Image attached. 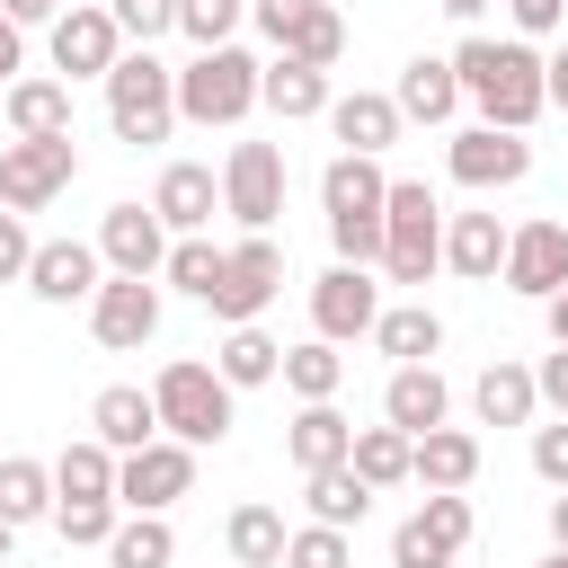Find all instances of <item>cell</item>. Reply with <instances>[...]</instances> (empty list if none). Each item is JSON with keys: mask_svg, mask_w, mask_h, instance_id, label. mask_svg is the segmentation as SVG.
I'll return each mask as SVG.
<instances>
[{"mask_svg": "<svg viewBox=\"0 0 568 568\" xmlns=\"http://www.w3.org/2000/svg\"><path fill=\"white\" fill-rule=\"evenodd\" d=\"M186 488H195V453H186V444H169V435L115 462V506H124V515H169Z\"/></svg>", "mask_w": 568, "mask_h": 568, "instance_id": "9c48e42d", "label": "cell"}, {"mask_svg": "<svg viewBox=\"0 0 568 568\" xmlns=\"http://www.w3.org/2000/svg\"><path fill=\"white\" fill-rule=\"evenodd\" d=\"M541 320H550V346H568V284H559V293L541 302Z\"/></svg>", "mask_w": 568, "mask_h": 568, "instance_id": "f5cc1de1", "label": "cell"}, {"mask_svg": "<svg viewBox=\"0 0 568 568\" xmlns=\"http://www.w3.org/2000/svg\"><path fill=\"white\" fill-rule=\"evenodd\" d=\"M302 497H311V524H328V532H355V524L373 515V488H364L346 462H337V470H311Z\"/></svg>", "mask_w": 568, "mask_h": 568, "instance_id": "d6a6232c", "label": "cell"}, {"mask_svg": "<svg viewBox=\"0 0 568 568\" xmlns=\"http://www.w3.org/2000/svg\"><path fill=\"white\" fill-rule=\"evenodd\" d=\"M115 524H124V506H115V497H62V506H53V532H62L71 550H106V532H115Z\"/></svg>", "mask_w": 568, "mask_h": 568, "instance_id": "f35d334b", "label": "cell"}, {"mask_svg": "<svg viewBox=\"0 0 568 568\" xmlns=\"http://www.w3.org/2000/svg\"><path fill=\"white\" fill-rule=\"evenodd\" d=\"M89 337H98L106 355L151 346V337H160V284H142V275H106V284L89 293Z\"/></svg>", "mask_w": 568, "mask_h": 568, "instance_id": "30bf717a", "label": "cell"}, {"mask_svg": "<svg viewBox=\"0 0 568 568\" xmlns=\"http://www.w3.org/2000/svg\"><path fill=\"white\" fill-rule=\"evenodd\" d=\"M275 382H284L302 408H311V399H337V382H346V355H337L328 337H302V346H284V373H275Z\"/></svg>", "mask_w": 568, "mask_h": 568, "instance_id": "836d02e7", "label": "cell"}, {"mask_svg": "<svg viewBox=\"0 0 568 568\" xmlns=\"http://www.w3.org/2000/svg\"><path fill=\"white\" fill-rule=\"evenodd\" d=\"M373 346H382L390 364H435V355H444V320H435L426 302H382Z\"/></svg>", "mask_w": 568, "mask_h": 568, "instance_id": "4316f807", "label": "cell"}, {"mask_svg": "<svg viewBox=\"0 0 568 568\" xmlns=\"http://www.w3.org/2000/svg\"><path fill=\"white\" fill-rule=\"evenodd\" d=\"M408 479H417L426 497H462V488L479 479V435H462V426L417 435V444H408Z\"/></svg>", "mask_w": 568, "mask_h": 568, "instance_id": "ffe728a7", "label": "cell"}, {"mask_svg": "<svg viewBox=\"0 0 568 568\" xmlns=\"http://www.w3.org/2000/svg\"><path fill=\"white\" fill-rule=\"evenodd\" d=\"M89 435L124 462V453H142V444H160V408H151V390L142 382H106L98 399H89Z\"/></svg>", "mask_w": 568, "mask_h": 568, "instance_id": "d6986e66", "label": "cell"}, {"mask_svg": "<svg viewBox=\"0 0 568 568\" xmlns=\"http://www.w3.org/2000/svg\"><path fill=\"white\" fill-rule=\"evenodd\" d=\"M399 106H390V89H355V98H328V133L355 151V160H382L390 142H399Z\"/></svg>", "mask_w": 568, "mask_h": 568, "instance_id": "603a6c76", "label": "cell"}, {"mask_svg": "<svg viewBox=\"0 0 568 568\" xmlns=\"http://www.w3.org/2000/svg\"><path fill=\"white\" fill-rule=\"evenodd\" d=\"M71 178H80L71 133H53V142H0V213H44Z\"/></svg>", "mask_w": 568, "mask_h": 568, "instance_id": "8992f818", "label": "cell"}, {"mask_svg": "<svg viewBox=\"0 0 568 568\" xmlns=\"http://www.w3.org/2000/svg\"><path fill=\"white\" fill-rule=\"evenodd\" d=\"M222 213L240 231H275L284 222V151L275 142H231V160H222Z\"/></svg>", "mask_w": 568, "mask_h": 568, "instance_id": "52a82bcc", "label": "cell"}, {"mask_svg": "<svg viewBox=\"0 0 568 568\" xmlns=\"http://www.w3.org/2000/svg\"><path fill=\"white\" fill-rule=\"evenodd\" d=\"M444 266L462 284H497L506 266V222L497 213H444Z\"/></svg>", "mask_w": 568, "mask_h": 568, "instance_id": "cb8c5ba5", "label": "cell"}, {"mask_svg": "<svg viewBox=\"0 0 568 568\" xmlns=\"http://www.w3.org/2000/svg\"><path fill=\"white\" fill-rule=\"evenodd\" d=\"M532 390H541V408H559V417H568V346H559V355H541Z\"/></svg>", "mask_w": 568, "mask_h": 568, "instance_id": "7dc6e473", "label": "cell"}, {"mask_svg": "<svg viewBox=\"0 0 568 568\" xmlns=\"http://www.w3.org/2000/svg\"><path fill=\"white\" fill-rule=\"evenodd\" d=\"M453 80L479 106V124L532 133V115H541V53L524 36H462L453 44Z\"/></svg>", "mask_w": 568, "mask_h": 568, "instance_id": "6da1fadb", "label": "cell"}, {"mask_svg": "<svg viewBox=\"0 0 568 568\" xmlns=\"http://www.w3.org/2000/svg\"><path fill=\"white\" fill-rule=\"evenodd\" d=\"M390 106H399V115H417V124H453V115H462L453 53H408V62H399V89H390Z\"/></svg>", "mask_w": 568, "mask_h": 568, "instance_id": "44dd1931", "label": "cell"}, {"mask_svg": "<svg viewBox=\"0 0 568 568\" xmlns=\"http://www.w3.org/2000/svg\"><path fill=\"white\" fill-rule=\"evenodd\" d=\"M550 550H559V559H568V488H559V497H550Z\"/></svg>", "mask_w": 568, "mask_h": 568, "instance_id": "db71d44e", "label": "cell"}, {"mask_svg": "<svg viewBox=\"0 0 568 568\" xmlns=\"http://www.w3.org/2000/svg\"><path fill=\"white\" fill-rule=\"evenodd\" d=\"M541 568H568V559H559V550H550V559H541Z\"/></svg>", "mask_w": 568, "mask_h": 568, "instance_id": "6f0895ef", "label": "cell"}, {"mask_svg": "<svg viewBox=\"0 0 568 568\" xmlns=\"http://www.w3.org/2000/svg\"><path fill=\"white\" fill-rule=\"evenodd\" d=\"M435 9H444V18H462V27H470V18H479V9H488V0H435Z\"/></svg>", "mask_w": 568, "mask_h": 568, "instance_id": "11a10c76", "label": "cell"}, {"mask_svg": "<svg viewBox=\"0 0 568 568\" xmlns=\"http://www.w3.org/2000/svg\"><path fill=\"white\" fill-rule=\"evenodd\" d=\"M257 106V53H240V44H213V53H195L186 71H178V124H240Z\"/></svg>", "mask_w": 568, "mask_h": 568, "instance_id": "277c9868", "label": "cell"}, {"mask_svg": "<svg viewBox=\"0 0 568 568\" xmlns=\"http://www.w3.org/2000/svg\"><path fill=\"white\" fill-rule=\"evenodd\" d=\"M497 275H506L524 302H550V293L568 284V222H550V213H541V222H515Z\"/></svg>", "mask_w": 568, "mask_h": 568, "instance_id": "5bb4252c", "label": "cell"}, {"mask_svg": "<svg viewBox=\"0 0 568 568\" xmlns=\"http://www.w3.org/2000/svg\"><path fill=\"white\" fill-rule=\"evenodd\" d=\"M213 373L231 382V390H257V382H275L284 373V346L248 320V328H222V346H213Z\"/></svg>", "mask_w": 568, "mask_h": 568, "instance_id": "f546056e", "label": "cell"}, {"mask_svg": "<svg viewBox=\"0 0 568 568\" xmlns=\"http://www.w3.org/2000/svg\"><path fill=\"white\" fill-rule=\"evenodd\" d=\"M284 532H293V524H284L275 506H257V497H248V506H231V524H222L231 568H284Z\"/></svg>", "mask_w": 568, "mask_h": 568, "instance_id": "4dcf8cb0", "label": "cell"}, {"mask_svg": "<svg viewBox=\"0 0 568 568\" xmlns=\"http://www.w3.org/2000/svg\"><path fill=\"white\" fill-rule=\"evenodd\" d=\"M178 293H195V302H213V284H222V248L195 231V240H169V266H160Z\"/></svg>", "mask_w": 568, "mask_h": 568, "instance_id": "ab89813d", "label": "cell"}, {"mask_svg": "<svg viewBox=\"0 0 568 568\" xmlns=\"http://www.w3.org/2000/svg\"><path fill=\"white\" fill-rule=\"evenodd\" d=\"M541 106H559V115H568V44H559V53H541Z\"/></svg>", "mask_w": 568, "mask_h": 568, "instance_id": "681fc988", "label": "cell"}, {"mask_svg": "<svg viewBox=\"0 0 568 568\" xmlns=\"http://www.w3.org/2000/svg\"><path fill=\"white\" fill-rule=\"evenodd\" d=\"M151 213H160V231H169V240H195V231L222 213V178H213L204 160H169V169H160V186H151Z\"/></svg>", "mask_w": 568, "mask_h": 568, "instance_id": "2e32d148", "label": "cell"}, {"mask_svg": "<svg viewBox=\"0 0 568 568\" xmlns=\"http://www.w3.org/2000/svg\"><path fill=\"white\" fill-rule=\"evenodd\" d=\"M62 497H115V453H106L98 435H80V444L53 453V506H62Z\"/></svg>", "mask_w": 568, "mask_h": 568, "instance_id": "d590c367", "label": "cell"}, {"mask_svg": "<svg viewBox=\"0 0 568 568\" xmlns=\"http://www.w3.org/2000/svg\"><path fill=\"white\" fill-rule=\"evenodd\" d=\"M44 44H53V71H71V80H106L115 53H124V36H115V18H106L98 0H71V9L44 27Z\"/></svg>", "mask_w": 568, "mask_h": 568, "instance_id": "7c38bea8", "label": "cell"}, {"mask_svg": "<svg viewBox=\"0 0 568 568\" xmlns=\"http://www.w3.org/2000/svg\"><path fill=\"white\" fill-rule=\"evenodd\" d=\"M311 9H320V0H248V27H257L266 44H284V36H293Z\"/></svg>", "mask_w": 568, "mask_h": 568, "instance_id": "ee69618b", "label": "cell"}, {"mask_svg": "<svg viewBox=\"0 0 568 568\" xmlns=\"http://www.w3.org/2000/svg\"><path fill=\"white\" fill-rule=\"evenodd\" d=\"M382 195H390L382 160H355V151H337V160L320 169V204H328V222H346V213H382Z\"/></svg>", "mask_w": 568, "mask_h": 568, "instance_id": "83f0119b", "label": "cell"}, {"mask_svg": "<svg viewBox=\"0 0 568 568\" xmlns=\"http://www.w3.org/2000/svg\"><path fill=\"white\" fill-rule=\"evenodd\" d=\"M240 18H248V0H178V36H186L195 53L231 44V36H240Z\"/></svg>", "mask_w": 568, "mask_h": 568, "instance_id": "60d3db41", "label": "cell"}, {"mask_svg": "<svg viewBox=\"0 0 568 568\" xmlns=\"http://www.w3.org/2000/svg\"><path fill=\"white\" fill-rule=\"evenodd\" d=\"M532 470H541L550 488H568V417H559V426H532Z\"/></svg>", "mask_w": 568, "mask_h": 568, "instance_id": "f6af8a7d", "label": "cell"}, {"mask_svg": "<svg viewBox=\"0 0 568 568\" xmlns=\"http://www.w3.org/2000/svg\"><path fill=\"white\" fill-rule=\"evenodd\" d=\"M275 293H284V248H275L266 231H248L240 248H222V284H213V302H204V311H213L222 328H248Z\"/></svg>", "mask_w": 568, "mask_h": 568, "instance_id": "5b68a950", "label": "cell"}, {"mask_svg": "<svg viewBox=\"0 0 568 568\" xmlns=\"http://www.w3.org/2000/svg\"><path fill=\"white\" fill-rule=\"evenodd\" d=\"M9 541H18V524H0V568H9Z\"/></svg>", "mask_w": 568, "mask_h": 568, "instance_id": "9f6ffc18", "label": "cell"}, {"mask_svg": "<svg viewBox=\"0 0 568 568\" xmlns=\"http://www.w3.org/2000/svg\"><path fill=\"white\" fill-rule=\"evenodd\" d=\"M373 320H382V284H373V266H328V275L311 284V337L346 346V337H373Z\"/></svg>", "mask_w": 568, "mask_h": 568, "instance_id": "8fae6325", "label": "cell"}, {"mask_svg": "<svg viewBox=\"0 0 568 568\" xmlns=\"http://www.w3.org/2000/svg\"><path fill=\"white\" fill-rule=\"evenodd\" d=\"M328 98H337V89H328V71L284 62V53H275V62H257V106H266V115L302 124V115H328Z\"/></svg>", "mask_w": 568, "mask_h": 568, "instance_id": "d4e9b609", "label": "cell"}, {"mask_svg": "<svg viewBox=\"0 0 568 568\" xmlns=\"http://www.w3.org/2000/svg\"><path fill=\"white\" fill-rule=\"evenodd\" d=\"M275 53H284V62H311V71H328V62L346 53V18H337V9L320 0V9H311V18H302V27L284 36V44H275Z\"/></svg>", "mask_w": 568, "mask_h": 568, "instance_id": "74e56055", "label": "cell"}, {"mask_svg": "<svg viewBox=\"0 0 568 568\" xmlns=\"http://www.w3.org/2000/svg\"><path fill=\"white\" fill-rule=\"evenodd\" d=\"M98 266H106V275H142V284H160V266H169V231H160V213H151V204H106V222H98Z\"/></svg>", "mask_w": 568, "mask_h": 568, "instance_id": "4fadbf2b", "label": "cell"}, {"mask_svg": "<svg viewBox=\"0 0 568 568\" xmlns=\"http://www.w3.org/2000/svg\"><path fill=\"white\" fill-rule=\"evenodd\" d=\"M106 275H98V240H36L27 257V293L36 302H89Z\"/></svg>", "mask_w": 568, "mask_h": 568, "instance_id": "e0dca14e", "label": "cell"}, {"mask_svg": "<svg viewBox=\"0 0 568 568\" xmlns=\"http://www.w3.org/2000/svg\"><path fill=\"white\" fill-rule=\"evenodd\" d=\"M444 408H453V390H444L435 364H390V382H382V426H399V435L417 444V435L444 426Z\"/></svg>", "mask_w": 568, "mask_h": 568, "instance_id": "ac0fdd59", "label": "cell"}, {"mask_svg": "<svg viewBox=\"0 0 568 568\" xmlns=\"http://www.w3.org/2000/svg\"><path fill=\"white\" fill-rule=\"evenodd\" d=\"M231 382L204 364V355H178V364H160V382H151V408H160V435L169 444H186V453H204V444H222L231 435Z\"/></svg>", "mask_w": 568, "mask_h": 568, "instance_id": "7a4b0ae2", "label": "cell"}, {"mask_svg": "<svg viewBox=\"0 0 568 568\" xmlns=\"http://www.w3.org/2000/svg\"><path fill=\"white\" fill-rule=\"evenodd\" d=\"M0 18H9V27H53L62 0H0Z\"/></svg>", "mask_w": 568, "mask_h": 568, "instance_id": "f907efd6", "label": "cell"}, {"mask_svg": "<svg viewBox=\"0 0 568 568\" xmlns=\"http://www.w3.org/2000/svg\"><path fill=\"white\" fill-rule=\"evenodd\" d=\"M470 408H479V426H532V408H541V390H532V373L524 364H488L479 382H470Z\"/></svg>", "mask_w": 568, "mask_h": 568, "instance_id": "f1b7e54d", "label": "cell"}, {"mask_svg": "<svg viewBox=\"0 0 568 568\" xmlns=\"http://www.w3.org/2000/svg\"><path fill=\"white\" fill-rule=\"evenodd\" d=\"M346 470H355L373 497H382V488H399V479H408V435H399V426H355Z\"/></svg>", "mask_w": 568, "mask_h": 568, "instance_id": "e575fe53", "label": "cell"}, {"mask_svg": "<svg viewBox=\"0 0 568 568\" xmlns=\"http://www.w3.org/2000/svg\"><path fill=\"white\" fill-rule=\"evenodd\" d=\"M346 444H355V426L337 417V399H311L293 426H284V453H293V470L311 479V470H337L346 462Z\"/></svg>", "mask_w": 568, "mask_h": 568, "instance_id": "484cf974", "label": "cell"}, {"mask_svg": "<svg viewBox=\"0 0 568 568\" xmlns=\"http://www.w3.org/2000/svg\"><path fill=\"white\" fill-rule=\"evenodd\" d=\"M284 568H355V541L328 524H293L284 532Z\"/></svg>", "mask_w": 568, "mask_h": 568, "instance_id": "b9f144b4", "label": "cell"}, {"mask_svg": "<svg viewBox=\"0 0 568 568\" xmlns=\"http://www.w3.org/2000/svg\"><path fill=\"white\" fill-rule=\"evenodd\" d=\"M18 71H27V27H9V18H0V89H9Z\"/></svg>", "mask_w": 568, "mask_h": 568, "instance_id": "816d5d0a", "label": "cell"}, {"mask_svg": "<svg viewBox=\"0 0 568 568\" xmlns=\"http://www.w3.org/2000/svg\"><path fill=\"white\" fill-rule=\"evenodd\" d=\"M470 541V497H426L399 532H390V568H453Z\"/></svg>", "mask_w": 568, "mask_h": 568, "instance_id": "9a60e30c", "label": "cell"}, {"mask_svg": "<svg viewBox=\"0 0 568 568\" xmlns=\"http://www.w3.org/2000/svg\"><path fill=\"white\" fill-rule=\"evenodd\" d=\"M506 9H515V27H524V36H550V27L568 18V0H506Z\"/></svg>", "mask_w": 568, "mask_h": 568, "instance_id": "c3c4849f", "label": "cell"}, {"mask_svg": "<svg viewBox=\"0 0 568 568\" xmlns=\"http://www.w3.org/2000/svg\"><path fill=\"white\" fill-rule=\"evenodd\" d=\"M444 169H453V186L497 195V186H524L532 178V142L524 133H497V124H462L453 151H444Z\"/></svg>", "mask_w": 568, "mask_h": 568, "instance_id": "ba28073f", "label": "cell"}, {"mask_svg": "<svg viewBox=\"0 0 568 568\" xmlns=\"http://www.w3.org/2000/svg\"><path fill=\"white\" fill-rule=\"evenodd\" d=\"M106 568H178L169 515H124V524L106 532Z\"/></svg>", "mask_w": 568, "mask_h": 568, "instance_id": "8d00e7d4", "label": "cell"}, {"mask_svg": "<svg viewBox=\"0 0 568 568\" xmlns=\"http://www.w3.org/2000/svg\"><path fill=\"white\" fill-rule=\"evenodd\" d=\"M27 257H36L27 213H0V284H27Z\"/></svg>", "mask_w": 568, "mask_h": 568, "instance_id": "bcb514c9", "label": "cell"}, {"mask_svg": "<svg viewBox=\"0 0 568 568\" xmlns=\"http://www.w3.org/2000/svg\"><path fill=\"white\" fill-rule=\"evenodd\" d=\"M106 124H115V142H169L178 133V71L160 62V53H115V71H106Z\"/></svg>", "mask_w": 568, "mask_h": 568, "instance_id": "3957f363", "label": "cell"}, {"mask_svg": "<svg viewBox=\"0 0 568 568\" xmlns=\"http://www.w3.org/2000/svg\"><path fill=\"white\" fill-rule=\"evenodd\" d=\"M106 18H115V36H133V44L151 53V36L178 27V0H106Z\"/></svg>", "mask_w": 568, "mask_h": 568, "instance_id": "7bdbcfd3", "label": "cell"}, {"mask_svg": "<svg viewBox=\"0 0 568 568\" xmlns=\"http://www.w3.org/2000/svg\"><path fill=\"white\" fill-rule=\"evenodd\" d=\"M0 115H9L18 142H53V133H71V89L44 80V71H18V80L0 89Z\"/></svg>", "mask_w": 568, "mask_h": 568, "instance_id": "7402d4cb", "label": "cell"}, {"mask_svg": "<svg viewBox=\"0 0 568 568\" xmlns=\"http://www.w3.org/2000/svg\"><path fill=\"white\" fill-rule=\"evenodd\" d=\"M53 515V462L0 453V524H44Z\"/></svg>", "mask_w": 568, "mask_h": 568, "instance_id": "1f68e13d", "label": "cell"}]
</instances>
